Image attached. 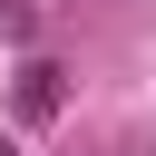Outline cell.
Listing matches in <instances>:
<instances>
[{
  "label": "cell",
  "instance_id": "cell-1",
  "mask_svg": "<svg viewBox=\"0 0 156 156\" xmlns=\"http://www.w3.org/2000/svg\"><path fill=\"white\" fill-rule=\"evenodd\" d=\"M58 107H68V78H58L49 58H29V68H20V117H58Z\"/></svg>",
  "mask_w": 156,
  "mask_h": 156
},
{
  "label": "cell",
  "instance_id": "cell-2",
  "mask_svg": "<svg viewBox=\"0 0 156 156\" xmlns=\"http://www.w3.org/2000/svg\"><path fill=\"white\" fill-rule=\"evenodd\" d=\"M0 156H10V146H0Z\"/></svg>",
  "mask_w": 156,
  "mask_h": 156
}]
</instances>
